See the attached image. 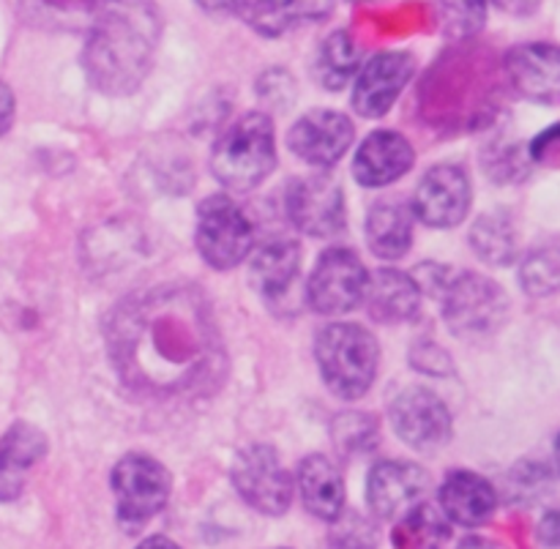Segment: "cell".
<instances>
[{
    "label": "cell",
    "mask_w": 560,
    "mask_h": 549,
    "mask_svg": "<svg viewBox=\"0 0 560 549\" xmlns=\"http://www.w3.org/2000/svg\"><path fill=\"white\" fill-rule=\"evenodd\" d=\"M109 353L129 388L173 397L211 377L219 344L206 301L189 288H156L113 312Z\"/></svg>",
    "instance_id": "1"
},
{
    "label": "cell",
    "mask_w": 560,
    "mask_h": 549,
    "mask_svg": "<svg viewBox=\"0 0 560 549\" xmlns=\"http://www.w3.org/2000/svg\"><path fill=\"white\" fill-rule=\"evenodd\" d=\"M82 69L96 91L126 96L142 85L162 36L153 0H93Z\"/></svg>",
    "instance_id": "2"
},
{
    "label": "cell",
    "mask_w": 560,
    "mask_h": 549,
    "mask_svg": "<svg viewBox=\"0 0 560 549\" xmlns=\"http://www.w3.org/2000/svg\"><path fill=\"white\" fill-rule=\"evenodd\" d=\"M277 167V137L266 113H244L235 118L211 148V173L233 191L260 186Z\"/></svg>",
    "instance_id": "3"
},
{
    "label": "cell",
    "mask_w": 560,
    "mask_h": 549,
    "mask_svg": "<svg viewBox=\"0 0 560 549\" xmlns=\"http://www.w3.org/2000/svg\"><path fill=\"white\" fill-rule=\"evenodd\" d=\"M315 359L326 386L342 399H359L372 388L381 364L377 339L355 323H334L315 339Z\"/></svg>",
    "instance_id": "4"
},
{
    "label": "cell",
    "mask_w": 560,
    "mask_h": 549,
    "mask_svg": "<svg viewBox=\"0 0 560 549\" xmlns=\"http://www.w3.org/2000/svg\"><path fill=\"white\" fill-rule=\"evenodd\" d=\"M443 317L457 337L476 339L498 331L509 315V295L481 273H448L441 290Z\"/></svg>",
    "instance_id": "5"
},
{
    "label": "cell",
    "mask_w": 560,
    "mask_h": 549,
    "mask_svg": "<svg viewBox=\"0 0 560 549\" xmlns=\"http://www.w3.org/2000/svg\"><path fill=\"white\" fill-rule=\"evenodd\" d=\"M170 470L148 454H126L113 468V492L124 528L137 530L151 523L170 501Z\"/></svg>",
    "instance_id": "6"
},
{
    "label": "cell",
    "mask_w": 560,
    "mask_h": 549,
    "mask_svg": "<svg viewBox=\"0 0 560 549\" xmlns=\"http://www.w3.org/2000/svg\"><path fill=\"white\" fill-rule=\"evenodd\" d=\"M195 244L202 260L217 271H228L246 260L255 244V230L246 213L230 197H206L197 211Z\"/></svg>",
    "instance_id": "7"
},
{
    "label": "cell",
    "mask_w": 560,
    "mask_h": 549,
    "mask_svg": "<svg viewBox=\"0 0 560 549\" xmlns=\"http://www.w3.org/2000/svg\"><path fill=\"white\" fill-rule=\"evenodd\" d=\"M233 487L255 512L279 517L293 503V479L271 446L244 448L233 459Z\"/></svg>",
    "instance_id": "8"
},
{
    "label": "cell",
    "mask_w": 560,
    "mask_h": 549,
    "mask_svg": "<svg viewBox=\"0 0 560 549\" xmlns=\"http://www.w3.org/2000/svg\"><path fill=\"white\" fill-rule=\"evenodd\" d=\"M366 279L370 273L364 271L355 252L331 246L317 257V266L306 284V299L320 315H345L364 301Z\"/></svg>",
    "instance_id": "9"
},
{
    "label": "cell",
    "mask_w": 560,
    "mask_h": 549,
    "mask_svg": "<svg viewBox=\"0 0 560 549\" xmlns=\"http://www.w3.org/2000/svg\"><path fill=\"white\" fill-rule=\"evenodd\" d=\"M394 432L413 452L432 454L452 441V413L430 388L410 386L394 397L388 408Z\"/></svg>",
    "instance_id": "10"
},
{
    "label": "cell",
    "mask_w": 560,
    "mask_h": 549,
    "mask_svg": "<svg viewBox=\"0 0 560 549\" xmlns=\"http://www.w3.org/2000/svg\"><path fill=\"white\" fill-rule=\"evenodd\" d=\"M288 217L312 238H331L345 227V191L331 175H304L288 186Z\"/></svg>",
    "instance_id": "11"
},
{
    "label": "cell",
    "mask_w": 560,
    "mask_h": 549,
    "mask_svg": "<svg viewBox=\"0 0 560 549\" xmlns=\"http://www.w3.org/2000/svg\"><path fill=\"white\" fill-rule=\"evenodd\" d=\"M410 211L427 227H457L470 211L468 173L457 164H438V167L427 170L413 200H410Z\"/></svg>",
    "instance_id": "12"
},
{
    "label": "cell",
    "mask_w": 560,
    "mask_h": 549,
    "mask_svg": "<svg viewBox=\"0 0 560 549\" xmlns=\"http://www.w3.org/2000/svg\"><path fill=\"white\" fill-rule=\"evenodd\" d=\"M353 120L337 109H312L301 115L288 135V148L312 167L328 170L353 145Z\"/></svg>",
    "instance_id": "13"
},
{
    "label": "cell",
    "mask_w": 560,
    "mask_h": 549,
    "mask_svg": "<svg viewBox=\"0 0 560 549\" xmlns=\"http://www.w3.org/2000/svg\"><path fill=\"white\" fill-rule=\"evenodd\" d=\"M427 490H430V476L424 468L402 459H388L372 465L366 476V506L381 519L402 517L405 512L419 506Z\"/></svg>",
    "instance_id": "14"
},
{
    "label": "cell",
    "mask_w": 560,
    "mask_h": 549,
    "mask_svg": "<svg viewBox=\"0 0 560 549\" xmlns=\"http://www.w3.org/2000/svg\"><path fill=\"white\" fill-rule=\"evenodd\" d=\"M413 58L408 52H377L361 66L353 87V109L364 118H383L402 96L413 77Z\"/></svg>",
    "instance_id": "15"
},
{
    "label": "cell",
    "mask_w": 560,
    "mask_h": 549,
    "mask_svg": "<svg viewBox=\"0 0 560 549\" xmlns=\"http://www.w3.org/2000/svg\"><path fill=\"white\" fill-rule=\"evenodd\" d=\"M506 77L530 102H552L560 93V47L550 42L517 44L506 55Z\"/></svg>",
    "instance_id": "16"
},
{
    "label": "cell",
    "mask_w": 560,
    "mask_h": 549,
    "mask_svg": "<svg viewBox=\"0 0 560 549\" xmlns=\"http://www.w3.org/2000/svg\"><path fill=\"white\" fill-rule=\"evenodd\" d=\"M416 162V151L399 131L377 129L361 142L353 159V175L361 186L381 189L402 178Z\"/></svg>",
    "instance_id": "17"
},
{
    "label": "cell",
    "mask_w": 560,
    "mask_h": 549,
    "mask_svg": "<svg viewBox=\"0 0 560 549\" xmlns=\"http://www.w3.org/2000/svg\"><path fill=\"white\" fill-rule=\"evenodd\" d=\"M498 492L485 476L470 470H454L441 487V512L448 523L463 528H479L495 514Z\"/></svg>",
    "instance_id": "18"
},
{
    "label": "cell",
    "mask_w": 560,
    "mask_h": 549,
    "mask_svg": "<svg viewBox=\"0 0 560 549\" xmlns=\"http://www.w3.org/2000/svg\"><path fill=\"white\" fill-rule=\"evenodd\" d=\"M364 304L372 320L383 323V326H397V323H408L419 315L421 288L410 273L381 268L366 279Z\"/></svg>",
    "instance_id": "19"
},
{
    "label": "cell",
    "mask_w": 560,
    "mask_h": 549,
    "mask_svg": "<svg viewBox=\"0 0 560 549\" xmlns=\"http://www.w3.org/2000/svg\"><path fill=\"white\" fill-rule=\"evenodd\" d=\"M241 20L260 36H284L306 22L326 20L334 11V0H241Z\"/></svg>",
    "instance_id": "20"
},
{
    "label": "cell",
    "mask_w": 560,
    "mask_h": 549,
    "mask_svg": "<svg viewBox=\"0 0 560 549\" xmlns=\"http://www.w3.org/2000/svg\"><path fill=\"white\" fill-rule=\"evenodd\" d=\"M299 492L306 512L317 519L337 523L345 514V479L337 463L323 454H310L299 465Z\"/></svg>",
    "instance_id": "21"
},
{
    "label": "cell",
    "mask_w": 560,
    "mask_h": 549,
    "mask_svg": "<svg viewBox=\"0 0 560 549\" xmlns=\"http://www.w3.org/2000/svg\"><path fill=\"white\" fill-rule=\"evenodd\" d=\"M366 244L381 260H399L413 244V211L402 200H377L364 222Z\"/></svg>",
    "instance_id": "22"
},
{
    "label": "cell",
    "mask_w": 560,
    "mask_h": 549,
    "mask_svg": "<svg viewBox=\"0 0 560 549\" xmlns=\"http://www.w3.org/2000/svg\"><path fill=\"white\" fill-rule=\"evenodd\" d=\"M301 246L290 238H271L252 257V282L266 299L288 293L299 277Z\"/></svg>",
    "instance_id": "23"
},
{
    "label": "cell",
    "mask_w": 560,
    "mask_h": 549,
    "mask_svg": "<svg viewBox=\"0 0 560 549\" xmlns=\"http://www.w3.org/2000/svg\"><path fill=\"white\" fill-rule=\"evenodd\" d=\"M361 69V49L355 44V38L348 31H334L326 42L317 47L315 71L317 85H323L326 91H342Z\"/></svg>",
    "instance_id": "24"
},
{
    "label": "cell",
    "mask_w": 560,
    "mask_h": 549,
    "mask_svg": "<svg viewBox=\"0 0 560 549\" xmlns=\"http://www.w3.org/2000/svg\"><path fill=\"white\" fill-rule=\"evenodd\" d=\"M470 246L487 266H512L517 260L520 241L506 211L481 213L470 227Z\"/></svg>",
    "instance_id": "25"
},
{
    "label": "cell",
    "mask_w": 560,
    "mask_h": 549,
    "mask_svg": "<svg viewBox=\"0 0 560 549\" xmlns=\"http://www.w3.org/2000/svg\"><path fill=\"white\" fill-rule=\"evenodd\" d=\"M448 536L452 530L441 509L419 503L399 517L392 541L397 549H443Z\"/></svg>",
    "instance_id": "26"
},
{
    "label": "cell",
    "mask_w": 560,
    "mask_h": 549,
    "mask_svg": "<svg viewBox=\"0 0 560 549\" xmlns=\"http://www.w3.org/2000/svg\"><path fill=\"white\" fill-rule=\"evenodd\" d=\"M520 284L534 299H547V295L560 290V238L545 241L534 246L520 262Z\"/></svg>",
    "instance_id": "27"
},
{
    "label": "cell",
    "mask_w": 560,
    "mask_h": 549,
    "mask_svg": "<svg viewBox=\"0 0 560 549\" xmlns=\"http://www.w3.org/2000/svg\"><path fill=\"white\" fill-rule=\"evenodd\" d=\"M44 454H47V437L42 430L25 424V421L11 424L5 435L0 437V463L14 474L25 476V470L33 468Z\"/></svg>",
    "instance_id": "28"
},
{
    "label": "cell",
    "mask_w": 560,
    "mask_h": 549,
    "mask_svg": "<svg viewBox=\"0 0 560 549\" xmlns=\"http://www.w3.org/2000/svg\"><path fill=\"white\" fill-rule=\"evenodd\" d=\"M438 16L448 38H470L485 27L487 0H438Z\"/></svg>",
    "instance_id": "29"
},
{
    "label": "cell",
    "mask_w": 560,
    "mask_h": 549,
    "mask_svg": "<svg viewBox=\"0 0 560 549\" xmlns=\"http://www.w3.org/2000/svg\"><path fill=\"white\" fill-rule=\"evenodd\" d=\"M334 443L342 454L372 452L377 443V424L366 413H345L334 421Z\"/></svg>",
    "instance_id": "30"
},
{
    "label": "cell",
    "mask_w": 560,
    "mask_h": 549,
    "mask_svg": "<svg viewBox=\"0 0 560 549\" xmlns=\"http://www.w3.org/2000/svg\"><path fill=\"white\" fill-rule=\"evenodd\" d=\"M334 549H375L377 530L359 514H350L339 528H334Z\"/></svg>",
    "instance_id": "31"
},
{
    "label": "cell",
    "mask_w": 560,
    "mask_h": 549,
    "mask_svg": "<svg viewBox=\"0 0 560 549\" xmlns=\"http://www.w3.org/2000/svg\"><path fill=\"white\" fill-rule=\"evenodd\" d=\"M530 156L539 164L560 167V124L545 129L534 142H530Z\"/></svg>",
    "instance_id": "32"
},
{
    "label": "cell",
    "mask_w": 560,
    "mask_h": 549,
    "mask_svg": "<svg viewBox=\"0 0 560 549\" xmlns=\"http://www.w3.org/2000/svg\"><path fill=\"white\" fill-rule=\"evenodd\" d=\"M20 492H22V476L14 474V470H9L3 463H0V503L14 501Z\"/></svg>",
    "instance_id": "33"
},
{
    "label": "cell",
    "mask_w": 560,
    "mask_h": 549,
    "mask_svg": "<svg viewBox=\"0 0 560 549\" xmlns=\"http://www.w3.org/2000/svg\"><path fill=\"white\" fill-rule=\"evenodd\" d=\"M539 539L547 547H560V509H552L539 525Z\"/></svg>",
    "instance_id": "34"
},
{
    "label": "cell",
    "mask_w": 560,
    "mask_h": 549,
    "mask_svg": "<svg viewBox=\"0 0 560 549\" xmlns=\"http://www.w3.org/2000/svg\"><path fill=\"white\" fill-rule=\"evenodd\" d=\"M14 120V93L9 91V85L0 82V135H5Z\"/></svg>",
    "instance_id": "35"
},
{
    "label": "cell",
    "mask_w": 560,
    "mask_h": 549,
    "mask_svg": "<svg viewBox=\"0 0 560 549\" xmlns=\"http://www.w3.org/2000/svg\"><path fill=\"white\" fill-rule=\"evenodd\" d=\"M241 0H197V5L206 11H211V14H224V11H235L238 9Z\"/></svg>",
    "instance_id": "36"
},
{
    "label": "cell",
    "mask_w": 560,
    "mask_h": 549,
    "mask_svg": "<svg viewBox=\"0 0 560 549\" xmlns=\"http://www.w3.org/2000/svg\"><path fill=\"white\" fill-rule=\"evenodd\" d=\"M457 549H509V547L495 539H487V536H470V539H465Z\"/></svg>",
    "instance_id": "37"
},
{
    "label": "cell",
    "mask_w": 560,
    "mask_h": 549,
    "mask_svg": "<svg viewBox=\"0 0 560 549\" xmlns=\"http://www.w3.org/2000/svg\"><path fill=\"white\" fill-rule=\"evenodd\" d=\"M137 549H180V547L175 545V541H170L167 536H151V539L142 541Z\"/></svg>",
    "instance_id": "38"
},
{
    "label": "cell",
    "mask_w": 560,
    "mask_h": 549,
    "mask_svg": "<svg viewBox=\"0 0 560 549\" xmlns=\"http://www.w3.org/2000/svg\"><path fill=\"white\" fill-rule=\"evenodd\" d=\"M556 468H558V474H560V435H558V441H556Z\"/></svg>",
    "instance_id": "39"
}]
</instances>
